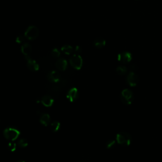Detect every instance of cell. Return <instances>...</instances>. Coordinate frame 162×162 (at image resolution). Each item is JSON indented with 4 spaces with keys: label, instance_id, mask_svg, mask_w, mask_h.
<instances>
[{
    "label": "cell",
    "instance_id": "9a60e30c",
    "mask_svg": "<svg viewBox=\"0 0 162 162\" xmlns=\"http://www.w3.org/2000/svg\"><path fill=\"white\" fill-rule=\"evenodd\" d=\"M39 120H40V124H43V126H47L49 123L50 116L47 113H44L40 116Z\"/></svg>",
    "mask_w": 162,
    "mask_h": 162
},
{
    "label": "cell",
    "instance_id": "2e32d148",
    "mask_svg": "<svg viewBox=\"0 0 162 162\" xmlns=\"http://www.w3.org/2000/svg\"><path fill=\"white\" fill-rule=\"evenodd\" d=\"M61 50L62 51V52H63L65 54V55H70V54L73 52L74 48L70 45H65L62 47Z\"/></svg>",
    "mask_w": 162,
    "mask_h": 162
},
{
    "label": "cell",
    "instance_id": "9c48e42d",
    "mask_svg": "<svg viewBox=\"0 0 162 162\" xmlns=\"http://www.w3.org/2000/svg\"><path fill=\"white\" fill-rule=\"evenodd\" d=\"M79 96V93H78V90L75 87L71 88L66 94V98L69 99V101L71 102H73L75 101Z\"/></svg>",
    "mask_w": 162,
    "mask_h": 162
},
{
    "label": "cell",
    "instance_id": "cb8c5ba5",
    "mask_svg": "<svg viewBox=\"0 0 162 162\" xmlns=\"http://www.w3.org/2000/svg\"><path fill=\"white\" fill-rule=\"evenodd\" d=\"M138 69V66L136 65H135V64H133L130 66V70L132 72H134L135 70H136Z\"/></svg>",
    "mask_w": 162,
    "mask_h": 162
},
{
    "label": "cell",
    "instance_id": "7a4b0ae2",
    "mask_svg": "<svg viewBox=\"0 0 162 162\" xmlns=\"http://www.w3.org/2000/svg\"><path fill=\"white\" fill-rule=\"evenodd\" d=\"M20 132L19 130L13 127H8L4 130L3 135L6 139L11 141H14L17 139Z\"/></svg>",
    "mask_w": 162,
    "mask_h": 162
},
{
    "label": "cell",
    "instance_id": "5b68a950",
    "mask_svg": "<svg viewBox=\"0 0 162 162\" xmlns=\"http://www.w3.org/2000/svg\"><path fill=\"white\" fill-rule=\"evenodd\" d=\"M69 61L71 66L73 67V68L77 70L80 69L83 64V60L82 57H81L79 55H77V54L72 56Z\"/></svg>",
    "mask_w": 162,
    "mask_h": 162
},
{
    "label": "cell",
    "instance_id": "44dd1931",
    "mask_svg": "<svg viewBox=\"0 0 162 162\" xmlns=\"http://www.w3.org/2000/svg\"><path fill=\"white\" fill-rule=\"evenodd\" d=\"M51 55L54 58H58L60 55V52L57 48H53L51 51Z\"/></svg>",
    "mask_w": 162,
    "mask_h": 162
},
{
    "label": "cell",
    "instance_id": "4316f807",
    "mask_svg": "<svg viewBox=\"0 0 162 162\" xmlns=\"http://www.w3.org/2000/svg\"><path fill=\"white\" fill-rule=\"evenodd\" d=\"M79 162H84V161H79Z\"/></svg>",
    "mask_w": 162,
    "mask_h": 162
},
{
    "label": "cell",
    "instance_id": "484cf974",
    "mask_svg": "<svg viewBox=\"0 0 162 162\" xmlns=\"http://www.w3.org/2000/svg\"><path fill=\"white\" fill-rule=\"evenodd\" d=\"M17 162H25V161H23V160H19V161H17Z\"/></svg>",
    "mask_w": 162,
    "mask_h": 162
},
{
    "label": "cell",
    "instance_id": "ac0fdd59",
    "mask_svg": "<svg viewBox=\"0 0 162 162\" xmlns=\"http://www.w3.org/2000/svg\"><path fill=\"white\" fill-rule=\"evenodd\" d=\"M60 128V123L58 121H54L51 124V129L53 132H56Z\"/></svg>",
    "mask_w": 162,
    "mask_h": 162
},
{
    "label": "cell",
    "instance_id": "3957f363",
    "mask_svg": "<svg viewBox=\"0 0 162 162\" xmlns=\"http://www.w3.org/2000/svg\"><path fill=\"white\" fill-rule=\"evenodd\" d=\"M38 34L39 30L37 27L34 25H30L29 28L26 29L24 36L28 39L30 40H33L37 37Z\"/></svg>",
    "mask_w": 162,
    "mask_h": 162
},
{
    "label": "cell",
    "instance_id": "7c38bea8",
    "mask_svg": "<svg viewBox=\"0 0 162 162\" xmlns=\"http://www.w3.org/2000/svg\"><path fill=\"white\" fill-rule=\"evenodd\" d=\"M21 51L25 57L29 56L32 51V46L28 43H24L21 46Z\"/></svg>",
    "mask_w": 162,
    "mask_h": 162
},
{
    "label": "cell",
    "instance_id": "30bf717a",
    "mask_svg": "<svg viewBox=\"0 0 162 162\" xmlns=\"http://www.w3.org/2000/svg\"><path fill=\"white\" fill-rule=\"evenodd\" d=\"M60 74L55 70L50 72L48 75V79L49 80V82L53 83H58L60 80Z\"/></svg>",
    "mask_w": 162,
    "mask_h": 162
},
{
    "label": "cell",
    "instance_id": "7402d4cb",
    "mask_svg": "<svg viewBox=\"0 0 162 162\" xmlns=\"http://www.w3.org/2000/svg\"><path fill=\"white\" fill-rule=\"evenodd\" d=\"M8 147L9 148V150L11 151H15L16 150L17 148V145L15 143H13V142H10L8 143Z\"/></svg>",
    "mask_w": 162,
    "mask_h": 162
},
{
    "label": "cell",
    "instance_id": "8fae6325",
    "mask_svg": "<svg viewBox=\"0 0 162 162\" xmlns=\"http://www.w3.org/2000/svg\"><path fill=\"white\" fill-rule=\"evenodd\" d=\"M55 65L57 69L61 71H63L66 69L67 66H68V63H67V61L65 59L60 58L56 62Z\"/></svg>",
    "mask_w": 162,
    "mask_h": 162
},
{
    "label": "cell",
    "instance_id": "ffe728a7",
    "mask_svg": "<svg viewBox=\"0 0 162 162\" xmlns=\"http://www.w3.org/2000/svg\"><path fill=\"white\" fill-rule=\"evenodd\" d=\"M115 145V141L113 139L108 141L106 143V147L108 148V149H111V148H112Z\"/></svg>",
    "mask_w": 162,
    "mask_h": 162
},
{
    "label": "cell",
    "instance_id": "ba28073f",
    "mask_svg": "<svg viewBox=\"0 0 162 162\" xmlns=\"http://www.w3.org/2000/svg\"><path fill=\"white\" fill-rule=\"evenodd\" d=\"M25 58L27 60V65H28L29 69L33 72L37 71L39 68V64L34 60H32L31 58H30L29 56L25 57Z\"/></svg>",
    "mask_w": 162,
    "mask_h": 162
},
{
    "label": "cell",
    "instance_id": "8992f818",
    "mask_svg": "<svg viewBox=\"0 0 162 162\" xmlns=\"http://www.w3.org/2000/svg\"><path fill=\"white\" fill-rule=\"evenodd\" d=\"M132 54L129 52L124 51L119 53L117 56V60L118 62L122 63H128L132 60Z\"/></svg>",
    "mask_w": 162,
    "mask_h": 162
},
{
    "label": "cell",
    "instance_id": "4fadbf2b",
    "mask_svg": "<svg viewBox=\"0 0 162 162\" xmlns=\"http://www.w3.org/2000/svg\"><path fill=\"white\" fill-rule=\"evenodd\" d=\"M40 102L42 103V104L44 106L46 107H49L53 104L54 100L52 98V97L50 96L49 95H45L43 97H42Z\"/></svg>",
    "mask_w": 162,
    "mask_h": 162
},
{
    "label": "cell",
    "instance_id": "603a6c76",
    "mask_svg": "<svg viewBox=\"0 0 162 162\" xmlns=\"http://www.w3.org/2000/svg\"><path fill=\"white\" fill-rule=\"evenodd\" d=\"M24 37L22 35H19L16 38V43L18 44H20L23 42Z\"/></svg>",
    "mask_w": 162,
    "mask_h": 162
},
{
    "label": "cell",
    "instance_id": "d4e9b609",
    "mask_svg": "<svg viewBox=\"0 0 162 162\" xmlns=\"http://www.w3.org/2000/svg\"><path fill=\"white\" fill-rule=\"evenodd\" d=\"M81 51H82V48H81V47L80 46H76L75 48V51L77 53H80Z\"/></svg>",
    "mask_w": 162,
    "mask_h": 162
},
{
    "label": "cell",
    "instance_id": "6da1fadb",
    "mask_svg": "<svg viewBox=\"0 0 162 162\" xmlns=\"http://www.w3.org/2000/svg\"><path fill=\"white\" fill-rule=\"evenodd\" d=\"M117 141L119 144L129 146L132 142L130 135L126 132H120L117 135Z\"/></svg>",
    "mask_w": 162,
    "mask_h": 162
},
{
    "label": "cell",
    "instance_id": "5bb4252c",
    "mask_svg": "<svg viewBox=\"0 0 162 162\" xmlns=\"http://www.w3.org/2000/svg\"><path fill=\"white\" fill-rule=\"evenodd\" d=\"M106 40L101 37H98L94 40V46L97 48H102L106 45Z\"/></svg>",
    "mask_w": 162,
    "mask_h": 162
},
{
    "label": "cell",
    "instance_id": "52a82bcc",
    "mask_svg": "<svg viewBox=\"0 0 162 162\" xmlns=\"http://www.w3.org/2000/svg\"><path fill=\"white\" fill-rule=\"evenodd\" d=\"M139 81V77L137 74H135L134 72L131 71L129 74H128L127 76V82L129 86L134 87L136 86Z\"/></svg>",
    "mask_w": 162,
    "mask_h": 162
},
{
    "label": "cell",
    "instance_id": "277c9868",
    "mask_svg": "<svg viewBox=\"0 0 162 162\" xmlns=\"http://www.w3.org/2000/svg\"><path fill=\"white\" fill-rule=\"evenodd\" d=\"M121 100L126 104H130L133 100V94L132 92L128 89H125L121 92Z\"/></svg>",
    "mask_w": 162,
    "mask_h": 162
},
{
    "label": "cell",
    "instance_id": "e0dca14e",
    "mask_svg": "<svg viewBox=\"0 0 162 162\" xmlns=\"http://www.w3.org/2000/svg\"><path fill=\"white\" fill-rule=\"evenodd\" d=\"M116 72L118 74L123 75H125L127 72V67L125 66L120 65L117 67L116 69Z\"/></svg>",
    "mask_w": 162,
    "mask_h": 162
},
{
    "label": "cell",
    "instance_id": "d6986e66",
    "mask_svg": "<svg viewBox=\"0 0 162 162\" xmlns=\"http://www.w3.org/2000/svg\"><path fill=\"white\" fill-rule=\"evenodd\" d=\"M17 144L20 147H25L28 145V142L25 139H20L18 141Z\"/></svg>",
    "mask_w": 162,
    "mask_h": 162
}]
</instances>
